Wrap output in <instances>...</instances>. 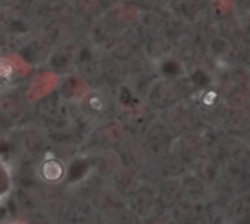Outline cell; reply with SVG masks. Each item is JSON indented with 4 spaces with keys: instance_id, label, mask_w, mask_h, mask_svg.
I'll return each instance as SVG.
<instances>
[{
    "instance_id": "cell-15",
    "label": "cell",
    "mask_w": 250,
    "mask_h": 224,
    "mask_svg": "<svg viewBox=\"0 0 250 224\" xmlns=\"http://www.w3.org/2000/svg\"><path fill=\"white\" fill-rule=\"evenodd\" d=\"M13 189H15V180H13L12 169L9 163L3 157H0V207L10 198Z\"/></svg>"
},
{
    "instance_id": "cell-2",
    "label": "cell",
    "mask_w": 250,
    "mask_h": 224,
    "mask_svg": "<svg viewBox=\"0 0 250 224\" xmlns=\"http://www.w3.org/2000/svg\"><path fill=\"white\" fill-rule=\"evenodd\" d=\"M67 164L57 156L47 154L41 157L37 164L35 173L40 182L47 186H59L66 182L67 178Z\"/></svg>"
},
{
    "instance_id": "cell-14",
    "label": "cell",
    "mask_w": 250,
    "mask_h": 224,
    "mask_svg": "<svg viewBox=\"0 0 250 224\" xmlns=\"http://www.w3.org/2000/svg\"><path fill=\"white\" fill-rule=\"evenodd\" d=\"M193 172L208 188L211 185H214L217 180H218V176H220V172H218V167L215 163L209 161V160H205V158H201V160H195L193 163Z\"/></svg>"
},
{
    "instance_id": "cell-3",
    "label": "cell",
    "mask_w": 250,
    "mask_h": 224,
    "mask_svg": "<svg viewBox=\"0 0 250 224\" xmlns=\"http://www.w3.org/2000/svg\"><path fill=\"white\" fill-rule=\"evenodd\" d=\"M89 202L95 213L104 216H114L122 208L126 207V200H123L108 183H103L91 195Z\"/></svg>"
},
{
    "instance_id": "cell-18",
    "label": "cell",
    "mask_w": 250,
    "mask_h": 224,
    "mask_svg": "<svg viewBox=\"0 0 250 224\" xmlns=\"http://www.w3.org/2000/svg\"><path fill=\"white\" fill-rule=\"evenodd\" d=\"M0 109L3 112V114L9 116V117H19L23 112V107H22V103L18 100V98H10V97H1L0 100Z\"/></svg>"
},
{
    "instance_id": "cell-20",
    "label": "cell",
    "mask_w": 250,
    "mask_h": 224,
    "mask_svg": "<svg viewBox=\"0 0 250 224\" xmlns=\"http://www.w3.org/2000/svg\"><path fill=\"white\" fill-rule=\"evenodd\" d=\"M28 224H57L53 222L50 217H47L45 214H35L34 217H31L28 220Z\"/></svg>"
},
{
    "instance_id": "cell-5",
    "label": "cell",
    "mask_w": 250,
    "mask_h": 224,
    "mask_svg": "<svg viewBox=\"0 0 250 224\" xmlns=\"http://www.w3.org/2000/svg\"><path fill=\"white\" fill-rule=\"evenodd\" d=\"M141 182H142L141 175L129 167H125V166L117 167L116 172L108 178V185L123 200H127L136 191V188L141 185Z\"/></svg>"
},
{
    "instance_id": "cell-12",
    "label": "cell",
    "mask_w": 250,
    "mask_h": 224,
    "mask_svg": "<svg viewBox=\"0 0 250 224\" xmlns=\"http://www.w3.org/2000/svg\"><path fill=\"white\" fill-rule=\"evenodd\" d=\"M229 217L231 224H249L250 217V200L248 194L237 195L227 205Z\"/></svg>"
},
{
    "instance_id": "cell-22",
    "label": "cell",
    "mask_w": 250,
    "mask_h": 224,
    "mask_svg": "<svg viewBox=\"0 0 250 224\" xmlns=\"http://www.w3.org/2000/svg\"><path fill=\"white\" fill-rule=\"evenodd\" d=\"M4 224H28V220L18 217V219H13V220H10V222H7V223Z\"/></svg>"
},
{
    "instance_id": "cell-4",
    "label": "cell",
    "mask_w": 250,
    "mask_h": 224,
    "mask_svg": "<svg viewBox=\"0 0 250 224\" xmlns=\"http://www.w3.org/2000/svg\"><path fill=\"white\" fill-rule=\"evenodd\" d=\"M86 161H88L89 172L103 180H108V178L116 172V169L122 166L117 151L110 148L95 151L86 158Z\"/></svg>"
},
{
    "instance_id": "cell-6",
    "label": "cell",
    "mask_w": 250,
    "mask_h": 224,
    "mask_svg": "<svg viewBox=\"0 0 250 224\" xmlns=\"http://www.w3.org/2000/svg\"><path fill=\"white\" fill-rule=\"evenodd\" d=\"M180 189L182 200L198 205H204L207 201H209V188L193 172H186L180 178Z\"/></svg>"
},
{
    "instance_id": "cell-7",
    "label": "cell",
    "mask_w": 250,
    "mask_h": 224,
    "mask_svg": "<svg viewBox=\"0 0 250 224\" xmlns=\"http://www.w3.org/2000/svg\"><path fill=\"white\" fill-rule=\"evenodd\" d=\"M157 189V207L170 211L179 201H182L180 178L179 179H163L155 185Z\"/></svg>"
},
{
    "instance_id": "cell-23",
    "label": "cell",
    "mask_w": 250,
    "mask_h": 224,
    "mask_svg": "<svg viewBox=\"0 0 250 224\" xmlns=\"http://www.w3.org/2000/svg\"><path fill=\"white\" fill-rule=\"evenodd\" d=\"M148 224H166V220L157 219V220H154V222H151V223H148Z\"/></svg>"
},
{
    "instance_id": "cell-8",
    "label": "cell",
    "mask_w": 250,
    "mask_h": 224,
    "mask_svg": "<svg viewBox=\"0 0 250 224\" xmlns=\"http://www.w3.org/2000/svg\"><path fill=\"white\" fill-rule=\"evenodd\" d=\"M95 210L88 200L73 198L59 222L60 224H92L95 219Z\"/></svg>"
},
{
    "instance_id": "cell-19",
    "label": "cell",
    "mask_w": 250,
    "mask_h": 224,
    "mask_svg": "<svg viewBox=\"0 0 250 224\" xmlns=\"http://www.w3.org/2000/svg\"><path fill=\"white\" fill-rule=\"evenodd\" d=\"M114 220L117 224H145V220H142L139 216H136L133 211H130L127 207L122 208L119 213H116Z\"/></svg>"
},
{
    "instance_id": "cell-1",
    "label": "cell",
    "mask_w": 250,
    "mask_h": 224,
    "mask_svg": "<svg viewBox=\"0 0 250 224\" xmlns=\"http://www.w3.org/2000/svg\"><path fill=\"white\" fill-rule=\"evenodd\" d=\"M126 207L142 220L151 217L157 208V189L152 182H141L136 191L126 200Z\"/></svg>"
},
{
    "instance_id": "cell-17",
    "label": "cell",
    "mask_w": 250,
    "mask_h": 224,
    "mask_svg": "<svg viewBox=\"0 0 250 224\" xmlns=\"http://www.w3.org/2000/svg\"><path fill=\"white\" fill-rule=\"evenodd\" d=\"M16 81V70L12 63L0 60V94H4L13 87Z\"/></svg>"
},
{
    "instance_id": "cell-9",
    "label": "cell",
    "mask_w": 250,
    "mask_h": 224,
    "mask_svg": "<svg viewBox=\"0 0 250 224\" xmlns=\"http://www.w3.org/2000/svg\"><path fill=\"white\" fill-rule=\"evenodd\" d=\"M117 154L120 157L122 166L129 167V169L135 170L136 173L142 175V172L146 167V160H148L145 148L122 141L120 142V150L117 151Z\"/></svg>"
},
{
    "instance_id": "cell-21",
    "label": "cell",
    "mask_w": 250,
    "mask_h": 224,
    "mask_svg": "<svg viewBox=\"0 0 250 224\" xmlns=\"http://www.w3.org/2000/svg\"><path fill=\"white\" fill-rule=\"evenodd\" d=\"M92 224H117L113 216H104V214H95L94 223Z\"/></svg>"
},
{
    "instance_id": "cell-10",
    "label": "cell",
    "mask_w": 250,
    "mask_h": 224,
    "mask_svg": "<svg viewBox=\"0 0 250 224\" xmlns=\"http://www.w3.org/2000/svg\"><path fill=\"white\" fill-rule=\"evenodd\" d=\"M168 214L170 220L176 224H201L202 205L182 200L168 211Z\"/></svg>"
},
{
    "instance_id": "cell-16",
    "label": "cell",
    "mask_w": 250,
    "mask_h": 224,
    "mask_svg": "<svg viewBox=\"0 0 250 224\" xmlns=\"http://www.w3.org/2000/svg\"><path fill=\"white\" fill-rule=\"evenodd\" d=\"M97 139L104 144V145H114V144H120L125 139V131L122 126H119V123L111 122V123H105V126L100 128L97 131Z\"/></svg>"
},
{
    "instance_id": "cell-11",
    "label": "cell",
    "mask_w": 250,
    "mask_h": 224,
    "mask_svg": "<svg viewBox=\"0 0 250 224\" xmlns=\"http://www.w3.org/2000/svg\"><path fill=\"white\" fill-rule=\"evenodd\" d=\"M201 224H231L227 205L215 201H207L202 205Z\"/></svg>"
},
{
    "instance_id": "cell-13",
    "label": "cell",
    "mask_w": 250,
    "mask_h": 224,
    "mask_svg": "<svg viewBox=\"0 0 250 224\" xmlns=\"http://www.w3.org/2000/svg\"><path fill=\"white\" fill-rule=\"evenodd\" d=\"M79 101L83 107V112L89 116H101L105 113V110L108 107L104 95L101 92H95V91H86V94Z\"/></svg>"
}]
</instances>
